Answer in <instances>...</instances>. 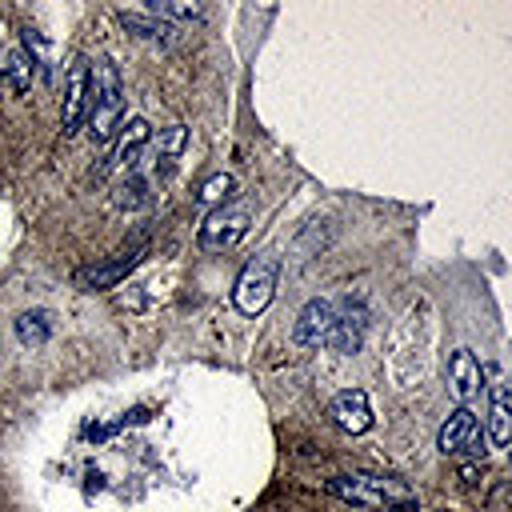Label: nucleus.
<instances>
[{
    "label": "nucleus",
    "mask_w": 512,
    "mask_h": 512,
    "mask_svg": "<svg viewBox=\"0 0 512 512\" xmlns=\"http://www.w3.org/2000/svg\"><path fill=\"white\" fill-rule=\"evenodd\" d=\"M152 140V128H148V120L144 116H132L128 120V128L120 132V140H116V152H112V160L120 164V168H136L140 164V152H144V144Z\"/></svg>",
    "instance_id": "obj_13"
},
{
    "label": "nucleus",
    "mask_w": 512,
    "mask_h": 512,
    "mask_svg": "<svg viewBox=\"0 0 512 512\" xmlns=\"http://www.w3.org/2000/svg\"><path fill=\"white\" fill-rule=\"evenodd\" d=\"M364 332H368V308L364 300H352L344 296L336 304V320H332V332H328V348L340 352V356H356L364 348Z\"/></svg>",
    "instance_id": "obj_7"
},
{
    "label": "nucleus",
    "mask_w": 512,
    "mask_h": 512,
    "mask_svg": "<svg viewBox=\"0 0 512 512\" xmlns=\"http://www.w3.org/2000/svg\"><path fill=\"white\" fill-rule=\"evenodd\" d=\"M140 260H144V252H140V248H136V252H120V256H112V260H100V264L76 268L72 284H76L80 292H104V288L120 284V280H124Z\"/></svg>",
    "instance_id": "obj_8"
},
{
    "label": "nucleus",
    "mask_w": 512,
    "mask_h": 512,
    "mask_svg": "<svg viewBox=\"0 0 512 512\" xmlns=\"http://www.w3.org/2000/svg\"><path fill=\"white\" fill-rule=\"evenodd\" d=\"M328 416H332V424L340 428V432H368L372 428V404H368V392H360V388H344V392H336V400L328 404Z\"/></svg>",
    "instance_id": "obj_11"
},
{
    "label": "nucleus",
    "mask_w": 512,
    "mask_h": 512,
    "mask_svg": "<svg viewBox=\"0 0 512 512\" xmlns=\"http://www.w3.org/2000/svg\"><path fill=\"white\" fill-rule=\"evenodd\" d=\"M484 388V368L468 348H456L448 360V392L460 400V408H468V400H476Z\"/></svg>",
    "instance_id": "obj_10"
},
{
    "label": "nucleus",
    "mask_w": 512,
    "mask_h": 512,
    "mask_svg": "<svg viewBox=\"0 0 512 512\" xmlns=\"http://www.w3.org/2000/svg\"><path fill=\"white\" fill-rule=\"evenodd\" d=\"M484 436H488L496 448H504V444L512 440V408H508V388H504V384L492 388V408H488Z\"/></svg>",
    "instance_id": "obj_15"
},
{
    "label": "nucleus",
    "mask_w": 512,
    "mask_h": 512,
    "mask_svg": "<svg viewBox=\"0 0 512 512\" xmlns=\"http://www.w3.org/2000/svg\"><path fill=\"white\" fill-rule=\"evenodd\" d=\"M124 120V80L112 60H100L92 72V92H88V132L92 144H112L116 128Z\"/></svg>",
    "instance_id": "obj_1"
},
{
    "label": "nucleus",
    "mask_w": 512,
    "mask_h": 512,
    "mask_svg": "<svg viewBox=\"0 0 512 512\" xmlns=\"http://www.w3.org/2000/svg\"><path fill=\"white\" fill-rule=\"evenodd\" d=\"M120 20H124V28L128 32H136L140 40H152V44H172V24H164V20H156V16H148V12H120Z\"/></svg>",
    "instance_id": "obj_16"
},
{
    "label": "nucleus",
    "mask_w": 512,
    "mask_h": 512,
    "mask_svg": "<svg viewBox=\"0 0 512 512\" xmlns=\"http://www.w3.org/2000/svg\"><path fill=\"white\" fill-rule=\"evenodd\" d=\"M252 228V208L248 204H220L204 216L200 232H196V244L204 252H228L236 248Z\"/></svg>",
    "instance_id": "obj_3"
},
{
    "label": "nucleus",
    "mask_w": 512,
    "mask_h": 512,
    "mask_svg": "<svg viewBox=\"0 0 512 512\" xmlns=\"http://www.w3.org/2000/svg\"><path fill=\"white\" fill-rule=\"evenodd\" d=\"M88 92H92V68L84 56H72L68 76H64V104H60V128L64 136H76L80 124L88 120Z\"/></svg>",
    "instance_id": "obj_6"
},
{
    "label": "nucleus",
    "mask_w": 512,
    "mask_h": 512,
    "mask_svg": "<svg viewBox=\"0 0 512 512\" xmlns=\"http://www.w3.org/2000/svg\"><path fill=\"white\" fill-rule=\"evenodd\" d=\"M276 280H280V256L272 252H260L256 260H248L232 284V304L244 312V316H256L272 304V292H276Z\"/></svg>",
    "instance_id": "obj_2"
},
{
    "label": "nucleus",
    "mask_w": 512,
    "mask_h": 512,
    "mask_svg": "<svg viewBox=\"0 0 512 512\" xmlns=\"http://www.w3.org/2000/svg\"><path fill=\"white\" fill-rule=\"evenodd\" d=\"M232 188H236V180H232L228 172H216V176L204 180V188L196 192V204H216V208H220V204L232 196Z\"/></svg>",
    "instance_id": "obj_20"
},
{
    "label": "nucleus",
    "mask_w": 512,
    "mask_h": 512,
    "mask_svg": "<svg viewBox=\"0 0 512 512\" xmlns=\"http://www.w3.org/2000/svg\"><path fill=\"white\" fill-rule=\"evenodd\" d=\"M144 12L156 16V20H164V24H168V20H200V16H204L200 4H180V0H148Z\"/></svg>",
    "instance_id": "obj_19"
},
{
    "label": "nucleus",
    "mask_w": 512,
    "mask_h": 512,
    "mask_svg": "<svg viewBox=\"0 0 512 512\" xmlns=\"http://www.w3.org/2000/svg\"><path fill=\"white\" fill-rule=\"evenodd\" d=\"M436 448H440L444 456H484V448H488L484 420H480L472 408H456V412L440 424Z\"/></svg>",
    "instance_id": "obj_5"
},
{
    "label": "nucleus",
    "mask_w": 512,
    "mask_h": 512,
    "mask_svg": "<svg viewBox=\"0 0 512 512\" xmlns=\"http://www.w3.org/2000/svg\"><path fill=\"white\" fill-rule=\"evenodd\" d=\"M36 72H40V60H36V56H32L24 44H16V48H8V52H4L0 80H4V88H8V92L24 96V92L36 84Z\"/></svg>",
    "instance_id": "obj_12"
},
{
    "label": "nucleus",
    "mask_w": 512,
    "mask_h": 512,
    "mask_svg": "<svg viewBox=\"0 0 512 512\" xmlns=\"http://www.w3.org/2000/svg\"><path fill=\"white\" fill-rule=\"evenodd\" d=\"M328 492L348 500V504H360V508H388L396 500H408L404 484L384 480V476H332Z\"/></svg>",
    "instance_id": "obj_4"
},
{
    "label": "nucleus",
    "mask_w": 512,
    "mask_h": 512,
    "mask_svg": "<svg viewBox=\"0 0 512 512\" xmlns=\"http://www.w3.org/2000/svg\"><path fill=\"white\" fill-rule=\"evenodd\" d=\"M52 336V312L48 308H32L24 316H16V340L20 344H44Z\"/></svg>",
    "instance_id": "obj_18"
},
{
    "label": "nucleus",
    "mask_w": 512,
    "mask_h": 512,
    "mask_svg": "<svg viewBox=\"0 0 512 512\" xmlns=\"http://www.w3.org/2000/svg\"><path fill=\"white\" fill-rule=\"evenodd\" d=\"M384 512H420V504H416V500H396V504H388Z\"/></svg>",
    "instance_id": "obj_21"
},
{
    "label": "nucleus",
    "mask_w": 512,
    "mask_h": 512,
    "mask_svg": "<svg viewBox=\"0 0 512 512\" xmlns=\"http://www.w3.org/2000/svg\"><path fill=\"white\" fill-rule=\"evenodd\" d=\"M332 320H336V304L332 300H308L292 324V344L300 348H320L328 344V332H332Z\"/></svg>",
    "instance_id": "obj_9"
},
{
    "label": "nucleus",
    "mask_w": 512,
    "mask_h": 512,
    "mask_svg": "<svg viewBox=\"0 0 512 512\" xmlns=\"http://www.w3.org/2000/svg\"><path fill=\"white\" fill-rule=\"evenodd\" d=\"M184 144H188V128L184 124H172V128H164L160 132V144H156V152H152V176H168L172 168H176V156L184 152Z\"/></svg>",
    "instance_id": "obj_14"
},
{
    "label": "nucleus",
    "mask_w": 512,
    "mask_h": 512,
    "mask_svg": "<svg viewBox=\"0 0 512 512\" xmlns=\"http://www.w3.org/2000/svg\"><path fill=\"white\" fill-rule=\"evenodd\" d=\"M148 196H152V192H148V176H144L140 168H132V172H128V176L116 184V192H112V204L132 212V208H144V204H148Z\"/></svg>",
    "instance_id": "obj_17"
}]
</instances>
